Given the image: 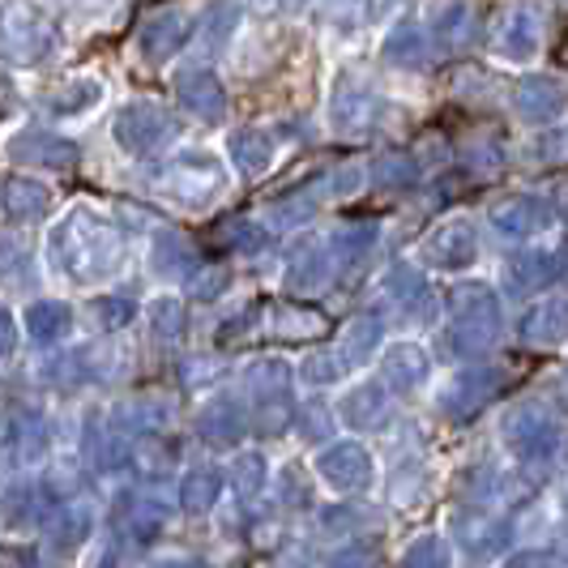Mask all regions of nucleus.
Segmentation results:
<instances>
[{
  "label": "nucleus",
  "mask_w": 568,
  "mask_h": 568,
  "mask_svg": "<svg viewBox=\"0 0 568 568\" xmlns=\"http://www.w3.org/2000/svg\"><path fill=\"white\" fill-rule=\"evenodd\" d=\"M283 505H286V509L308 505V479L300 475V466H286V470H283Z\"/></svg>",
  "instance_id": "obj_52"
},
{
  "label": "nucleus",
  "mask_w": 568,
  "mask_h": 568,
  "mask_svg": "<svg viewBox=\"0 0 568 568\" xmlns=\"http://www.w3.org/2000/svg\"><path fill=\"white\" fill-rule=\"evenodd\" d=\"M227 154H231V163H235V171H244V175H265L270 163H274V138H270L265 129H253V124L231 129Z\"/></svg>",
  "instance_id": "obj_23"
},
{
  "label": "nucleus",
  "mask_w": 568,
  "mask_h": 568,
  "mask_svg": "<svg viewBox=\"0 0 568 568\" xmlns=\"http://www.w3.org/2000/svg\"><path fill=\"white\" fill-rule=\"evenodd\" d=\"M48 210H52V193H48V184L27 180V175H18V180H9V184H4V214H9V219H18V223H34V219H43Z\"/></svg>",
  "instance_id": "obj_27"
},
{
  "label": "nucleus",
  "mask_w": 568,
  "mask_h": 568,
  "mask_svg": "<svg viewBox=\"0 0 568 568\" xmlns=\"http://www.w3.org/2000/svg\"><path fill=\"white\" fill-rule=\"evenodd\" d=\"M69 321H73V313L64 304H34L27 313V329L39 342H57L60 334H69Z\"/></svg>",
  "instance_id": "obj_37"
},
{
  "label": "nucleus",
  "mask_w": 568,
  "mask_h": 568,
  "mask_svg": "<svg viewBox=\"0 0 568 568\" xmlns=\"http://www.w3.org/2000/svg\"><path fill=\"white\" fill-rule=\"evenodd\" d=\"M457 539L466 542L470 551H487V547L500 542V526L487 521L484 513H475V517H457Z\"/></svg>",
  "instance_id": "obj_41"
},
{
  "label": "nucleus",
  "mask_w": 568,
  "mask_h": 568,
  "mask_svg": "<svg viewBox=\"0 0 568 568\" xmlns=\"http://www.w3.org/2000/svg\"><path fill=\"white\" fill-rule=\"evenodd\" d=\"M402 568H449V547L427 535V539H415L402 556Z\"/></svg>",
  "instance_id": "obj_42"
},
{
  "label": "nucleus",
  "mask_w": 568,
  "mask_h": 568,
  "mask_svg": "<svg viewBox=\"0 0 568 568\" xmlns=\"http://www.w3.org/2000/svg\"><path fill=\"white\" fill-rule=\"evenodd\" d=\"M13 346V321H9V313H0V355Z\"/></svg>",
  "instance_id": "obj_55"
},
{
  "label": "nucleus",
  "mask_w": 568,
  "mask_h": 568,
  "mask_svg": "<svg viewBox=\"0 0 568 568\" xmlns=\"http://www.w3.org/2000/svg\"><path fill=\"white\" fill-rule=\"evenodd\" d=\"M372 180H376L381 189H410V184L419 180V168H415V159H406V154H385V159L372 168Z\"/></svg>",
  "instance_id": "obj_39"
},
{
  "label": "nucleus",
  "mask_w": 568,
  "mask_h": 568,
  "mask_svg": "<svg viewBox=\"0 0 568 568\" xmlns=\"http://www.w3.org/2000/svg\"><path fill=\"white\" fill-rule=\"evenodd\" d=\"M219 496H223V475L219 470H193L180 484V509L201 517V513H210L219 505Z\"/></svg>",
  "instance_id": "obj_30"
},
{
  "label": "nucleus",
  "mask_w": 568,
  "mask_h": 568,
  "mask_svg": "<svg viewBox=\"0 0 568 568\" xmlns=\"http://www.w3.org/2000/svg\"><path fill=\"white\" fill-rule=\"evenodd\" d=\"M427 57H432V39L415 22H398V27L385 34V43H381V60L389 69H424Z\"/></svg>",
  "instance_id": "obj_21"
},
{
  "label": "nucleus",
  "mask_w": 568,
  "mask_h": 568,
  "mask_svg": "<svg viewBox=\"0 0 568 568\" xmlns=\"http://www.w3.org/2000/svg\"><path fill=\"white\" fill-rule=\"evenodd\" d=\"M329 568H376V551L364 542H351V547H338L329 556Z\"/></svg>",
  "instance_id": "obj_51"
},
{
  "label": "nucleus",
  "mask_w": 568,
  "mask_h": 568,
  "mask_svg": "<svg viewBox=\"0 0 568 568\" xmlns=\"http://www.w3.org/2000/svg\"><path fill=\"white\" fill-rule=\"evenodd\" d=\"M500 385H505V376H500V372H491V368L466 372V376H457L454 385L445 389L440 410H445L449 419H457V424H470V419L484 410L487 402H496Z\"/></svg>",
  "instance_id": "obj_14"
},
{
  "label": "nucleus",
  "mask_w": 568,
  "mask_h": 568,
  "mask_svg": "<svg viewBox=\"0 0 568 568\" xmlns=\"http://www.w3.org/2000/svg\"><path fill=\"white\" fill-rule=\"evenodd\" d=\"M427 368H432V359H427L424 346H415V342L389 346L385 359H381V376H385V385H394V389H415V385H424Z\"/></svg>",
  "instance_id": "obj_25"
},
{
  "label": "nucleus",
  "mask_w": 568,
  "mask_h": 568,
  "mask_svg": "<svg viewBox=\"0 0 568 568\" xmlns=\"http://www.w3.org/2000/svg\"><path fill=\"white\" fill-rule=\"evenodd\" d=\"M94 325L99 329H124L129 321H133V304L129 300H120V295H103V300H94Z\"/></svg>",
  "instance_id": "obj_47"
},
{
  "label": "nucleus",
  "mask_w": 568,
  "mask_h": 568,
  "mask_svg": "<svg viewBox=\"0 0 568 568\" xmlns=\"http://www.w3.org/2000/svg\"><path fill=\"white\" fill-rule=\"evenodd\" d=\"M500 440L521 462H539V457L551 462L556 445H560V424H556L551 406H542V402H517L509 415H505V424H500Z\"/></svg>",
  "instance_id": "obj_6"
},
{
  "label": "nucleus",
  "mask_w": 568,
  "mask_h": 568,
  "mask_svg": "<svg viewBox=\"0 0 568 568\" xmlns=\"http://www.w3.org/2000/svg\"><path fill=\"white\" fill-rule=\"evenodd\" d=\"M9 159L13 163H27V168H48V171H69L78 168V145L60 133H48V129H22L9 138Z\"/></svg>",
  "instance_id": "obj_10"
},
{
  "label": "nucleus",
  "mask_w": 568,
  "mask_h": 568,
  "mask_svg": "<svg viewBox=\"0 0 568 568\" xmlns=\"http://www.w3.org/2000/svg\"><path fill=\"white\" fill-rule=\"evenodd\" d=\"M521 338L530 346H560L568 342V300H542L521 316Z\"/></svg>",
  "instance_id": "obj_24"
},
{
  "label": "nucleus",
  "mask_w": 568,
  "mask_h": 568,
  "mask_svg": "<svg viewBox=\"0 0 568 568\" xmlns=\"http://www.w3.org/2000/svg\"><path fill=\"white\" fill-rule=\"evenodd\" d=\"M163 521H168V513L159 509V505H129V535L138 542H154L163 535Z\"/></svg>",
  "instance_id": "obj_43"
},
{
  "label": "nucleus",
  "mask_w": 568,
  "mask_h": 568,
  "mask_svg": "<svg viewBox=\"0 0 568 568\" xmlns=\"http://www.w3.org/2000/svg\"><path fill=\"white\" fill-rule=\"evenodd\" d=\"M449 313L454 325L445 334V359H462V355H484L500 338V300L487 283H462L449 295Z\"/></svg>",
  "instance_id": "obj_2"
},
{
  "label": "nucleus",
  "mask_w": 568,
  "mask_h": 568,
  "mask_svg": "<svg viewBox=\"0 0 568 568\" xmlns=\"http://www.w3.org/2000/svg\"><path fill=\"white\" fill-rule=\"evenodd\" d=\"M295 424H304V427H300V436H304V440H321V436L329 432V410H325L321 402H313V406H300Z\"/></svg>",
  "instance_id": "obj_50"
},
{
  "label": "nucleus",
  "mask_w": 568,
  "mask_h": 568,
  "mask_svg": "<svg viewBox=\"0 0 568 568\" xmlns=\"http://www.w3.org/2000/svg\"><path fill=\"white\" fill-rule=\"evenodd\" d=\"M381 115V99L359 73H338L329 85V129L338 138H355V133H368Z\"/></svg>",
  "instance_id": "obj_7"
},
{
  "label": "nucleus",
  "mask_w": 568,
  "mask_h": 568,
  "mask_svg": "<svg viewBox=\"0 0 568 568\" xmlns=\"http://www.w3.org/2000/svg\"><path fill=\"white\" fill-rule=\"evenodd\" d=\"M479 256V235L466 219H449L424 240V261L436 270H466Z\"/></svg>",
  "instance_id": "obj_15"
},
{
  "label": "nucleus",
  "mask_w": 568,
  "mask_h": 568,
  "mask_svg": "<svg viewBox=\"0 0 568 568\" xmlns=\"http://www.w3.org/2000/svg\"><path fill=\"white\" fill-rule=\"evenodd\" d=\"M308 0H248V9H253L256 18H265V22H274V18H291V13H300Z\"/></svg>",
  "instance_id": "obj_53"
},
{
  "label": "nucleus",
  "mask_w": 568,
  "mask_h": 568,
  "mask_svg": "<svg viewBox=\"0 0 568 568\" xmlns=\"http://www.w3.org/2000/svg\"><path fill=\"white\" fill-rule=\"evenodd\" d=\"M57 22L34 0L0 4V64L4 69H39L57 52Z\"/></svg>",
  "instance_id": "obj_3"
},
{
  "label": "nucleus",
  "mask_w": 568,
  "mask_h": 568,
  "mask_svg": "<svg viewBox=\"0 0 568 568\" xmlns=\"http://www.w3.org/2000/svg\"><path fill=\"white\" fill-rule=\"evenodd\" d=\"M551 205H556V214H560V219H568V180H565V184H556V197H551Z\"/></svg>",
  "instance_id": "obj_56"
},
{
  "label": "nucleus",
  "mask_w": 568,
  "mask_h": 568,
  "mask_svg": "<svg viewBox=\"0 0 568 568\" xmlns=\"http://www.w3.org/2000/svg\"><path fill=\"white\" fill-rule=\"evenodd\" d=\"M381 334H385V329H381V321H376V316H355V321L346 325L342 346H338V355L346 359V368H359L372 351L381 346Z\"/></svg>",
  "instance_id": "obj_31"
},
{
  "label": "nucleus",
  "mask_w": 568,
  "mask_h": 568,
  "mask_svg": "<svg viewBox=\"0 0 568 568\" xmlns=\"http://www.w3.org/2000/svg\"><path fill=\"white\" fill-rule=\"evenodd\" d=\"M150 321H154V334L163 342H175L184 334V304L180 300H154L150 304Z\"/></svg>",
  "instance_id": "obj_44"
},
{
  "label": "nucleus",
  "mask_w": 568,
  "mask_h": 568,
  "mask_svg": "<svg viewBox=\"0 0 568 568\" xmlns=\"http://www.w3.org/2000/svg\"><path fill=\"white\" fill-rule=\"evenodd\" d=\"M52 261L60 274L73 283H99L112 278L124 261V231L115 227L108 214L78 205L69 210L52 231Z\"/></svg>",
  "instance_id": "obj_1"
},
{
  "label": "nucleus",
  "mask_w": 568,
  "mask_h": 568,
  "mask_svg": "<svg viewBox=\"0 0 568 568\" xmlns=\"http://www.w3.org/2000/svg\"><path fill=\"white\" fill-rule=\"evenodd\" d=\"M244 432H248V419H244V406H240V402L214 398L197 410V436L205 440V445H214V449L240 445Z\"/></svg>",
  "instance_id": "obj_18"
},
{
  "label": "nucleus",
  "mask_w": 568,
  "mask_h": 568,
  "mask_svg": "<svg viewBox=\"0 0 568 568\" xmlns=\"http://www.w3.org/2000/svg\"><path fill=\"white\" fill-rule=\"evenodd\" d=\"M235 27H240V0H210L205 13H201V22H197L201 48L219 57V52L231 43Z\"/></svg>",
  "instance_id": "obj_28"
},
{
  "label": "nucleus",
  "mask_w": 568,
  "mask_h": 568,
  "mask_svg": "<svg viewBox=\"0 0 568 568\" xmlns=\"http://www.w3.org/2000/svg\"><path fill=\"white\" fill-rule=\"evenodd\" d=\"M231 487L244 496V500H253L256 491H265V457L261 454H240L231 462Z\"/></svg>",
  "instance_id": "obj_38"
},
{
  "label": "nucleus",
  "mask_w": 568,
  "mask_h": 568,
  "mask_svg": "<svg viewBox=\"0 0 568 568\" xmlns=\"http://www.w3.org/2000/svg\"><path fill=\"white\" fill-rule=\"evenodd\" d=\"M316 475L334 491H364L372 484V457L364 445L355 440H338V445H325L316 457Z\"/></svg>",
  "instance_id": "obj_12"
},
{
  "label": "nucleus",
  "mask_w": 568,
  "mask_h": 568,
  "mask_svg": "<svg viewBox=\"0 0 568 568\" xmlns=\"http://www.w3.org/2000/svg\"><path fill=\"white\" fill-rule=\"evenodd\" d=\"M227 283H231V274L223 265H210V270H193V274H189V291H193L197 300H219Z\"/></svg>",
  "instance_id": "obj_49"
},
{
  "label": "nucleus",
  "mask_w": 568,
  "mask_h": 568,
  "mask_svg": "<svg viewBox=\"0 0 568 568\" xmlns=\"http://www.w3.org/2000/svg\"><path fill=\"white\" fill-rule=\"evenodd\" d=\"M313 4H316V13H321V22L342 30V34L359 30L372 13V0H313Z\"/></svg>",
  "instance_id": "obj_34"
},
{
  "label": "nucleus",
  "mask_w": 568,
  "mask_h": 568,
  "mask_svg": "<svg viewBox=\"0 0 568 568\" xmlns=\"http://www.w3.org/2000/svg\"><path fill=\"white\" fill-rule=\"evenodd\" d=\"M112 138L124 154L133 159H154L175 145L180 138V115L163 108V103H150V99H138V103H124L112 120Z\"/></svg>",
  "instance_id": "obj_4"
},
{
  "label": "nucleus",
  "mask_w": 568,
  "mask_h": 568,
  "mask_svg": "<svg viewBox=\"0 0 568 568\" xmlns=\"http://www.w3.org/2000/svg\"><path fill=\"white\" fill-rule=\"evenodd\" d=\"M193 39V18L184 9H159L150 13L142 27H138V52H142L150 64H163L171 60L184 43Z\"/></svg>",
  "instance_id": "obj_11"
},
{
  "label": "nucleus",
  "mask_w": 568,
  "mask_h": 568,
  "mask_svg": "<svg viewBox=\"0 0 568 568\" xmlns=\"http://www.w3.org/2000/svg\"><path fill=\"white\" fill-rule=\"evenodd\" d=\"M372 244H376V223H346V227L334 231L329 256L351 270V265H359V261L372 253Z\"/></svg>",
  "instance_id": "obj_32"
},
{
  "label": "nucleus",
  "mask_w": 568,
  "mask_h": 568,
  "mask_svg": "<svg viewBox=\"0 0 568 568\" xmlns=\"http://www.w3.org/2000/svg\"><path fill=\"white\" fill-rule=\"evenodd\" d=\"M103 94H108V85L103 78H69V82L52 90L48 94V115H57V120H78V115L94 112L99 103H103Z\"/></svg>",
  "instance_id": "obj_22"
},
{
  "label": "nucleus",
  "mask_w": 568,
  "mask_h": 568,
  "mask_svg": "<svg viewBox=\"0 0 568 568\" xmlns=\"http://www.w3.org/2000/svg\"><path fill=\"white\" fill-rule=\"evenodd\" d=\"M223 240H227L235 253H261L270 244V231L248 223V219H231L227 227H223Z\"/></svg>",
  "instance_id": "obj_45"
},
{
  "label": "nucleus",
  "mask_w": 568,
  "mask_h": 568,
  "mask_svg": "<svg viewBox=\"0 0 568 568\" xmlns=\"http://www.w3.org/2000/svg\"><path fill=\"white\" fill-rule=\"evenodd\" d=\"M175 103L201 124H223L227 120V85L214 69L189 64L175 73Z\"/></svg>",
  "instance_id": "obj_8"
},
{
  "label": "nucleus",
  "mask_w": 568,
  "mask_h": 568,
  "mask_svg": "<svg viewBox=\"0 0 568 568\" xmlns=\"http://www.w3.org/2000/svg\"><path fill=\"white\" fill-rule=\"evenodd\" d=\"M530 159L542 163V168H556V163H568V129H556V133H542L539 142L530 145Z\"/></svg>",
  "instance_id": "obj_48"
},
{
  "label": "nucleus",
  "mask_w": 568,
  "mask_h": 568,
  "mask_svg": "<svg viewBox=\"0 0 568 568\" xmlns=\"http://www.w3.org/2000/svg\"><path fill=\"white\" fill-rule=\"evenodd\" d=\"M244 381H248V389H253V402L283 398L286 389H291V368H286L283 359H256L253 368L244 372Z\"/></svg>",
  "instance_id": "obj_33"
},
{
  "label": "nucleus",
  "mask_w": 568,
  "mask_h": 568,
  "mask_svg": "<svg viewBox=\"0 0 568 568\" xmlns=\"http://www.w3.org/2000/svg\"><path fill=\"white\" fill-rule=\"evenodd\" d=\"M150 265H154L159 278H184V274L197 270V253H193L189 235H180V231H159V235H154V248H150Z\"/></svg>",
  "instance_id": "obj_26"
},
{
  "label": "nucleus",
  "mask_w": 568,
  "mask_h": 568,
  "mask_svg": "<svg viewBox=\"0 0 568 568\" xmlns=\"http://www.w3.org/2000/svg\"><path fill=\"white\" fill-rule=\"evenodd\" d=\"M171 462H175V449H171L163 436H154V432L133 445V466L142 470L145 479H163L171 470Z\"/></svg>",
  "instance_id": "obj_35"
},
{
  "label": "nucleus",
  "mask_w": 568,
  "mask_h": 568,
  "mask_svg": "<svg viewBox=\"0 0 568 568\" xmlns=\"http://www.w3.org/2000/svg\"><path fill=\"white\" fill-rule=\"evenodd\" d=\"M223 184H227V171L210 154H180V159H171L168 168H159V175H154V189L168 201L189 205V210L214 201L223 193Z\"/></svg>",
  "instance_id": "obj_5"
},
{
  "label": "nucleus",
  "mask_w": 568,
  "mask_h": 568,
  "mask_svg": "<svg viewBox=\"0 0 568 568\" xmlns=\"http://www.w3.org/2000/svg\"><path fill=\"white\" fill-rule=\"evenodd\" d=\"M385 295L398 304L402 313H410V308L424 300V274L410 270V265H394V270L385 274Z\"/></svg>",
  "instance_id": "obj_36"
},
{
  "label": "nucleus",
  "mask_w": 568,
  "mask_h": 568,
  "mask_svg": "<svg viewBox=\"0 0 568 568\" xmlns=\"http://www.w3.org/2000/svg\"><path fill=\"white\" fill-rule=\"evenodd\" d=\"M547 223H551V205L539 197H526V193H513V197L491 205V227L500 231L505 240H530Z\"/></svg>",
  "instance_id": "obj_16"
},
{
  "label": "nucleus",
  "mask_w": 568,
  "mask_h": 568,
  "mask_svg": "<svg viewBox=\"0 0 568 568\" xmlns=\"http://www.w3.org/2000/svg\"><path fill=\"white\" fill-rule=\"evenodd\" d=\"M274 334L286 342H316L329 334V321L316 308H300V304H283L274 308Z\"/></svg>",
  "instance_id": "obj_29"
},
{
  "label": "nucleus",
  "mask_w": 568,
  "mask_h": 568,
  "mask_svg": "<svg viewBox=\"0 0 568 568\" xmlns=\"http://www.w3.org/2000/svg\"><path fill=\"white\" fill-rule=\"evenodd\" d=\"M500 568H556V560H551L547 551H517V556H509Z\"/></svg>",
  "instance_id": "obj_54"
},
{
  "label": "nucleus",
  "mask_w": 568,
  "mask_h": 568,
  "mask_svg": "<svg viewBox=\"0 0 568 568\" xmlns=\"http://www.w3.org/2000/svg\"><path fill=\"white\" fill-rule=\"evenodd\" d=\"M542 48V13L535 4H513L509 13L500 18V39H496V52L509 60V64H530Z\"/></svg>",
  "instance_id": "obj_13"
},
{
  "label": "nucleus",
  "mask_w": 568,
  "mask_h": 568,
  "mask_svg": "<svg viewBox=\"0 0 568 568\" xmlns=\"http://www.w3.org/2000/svg\"><path fill=\"white\" fill-rule=\"evenodd\" d=\"M389 410H394V402H389V394H385V385H376V381H368V385H355L346 398H342L338 415L346 427H359V432H372V427H381L385 419H389Z\"/></svg>",
  "instance_id": "obj_20"
},
{
  "label": "nucleus",
  "mask_w": 568,
  "mask_h": 568,
  "mask_svg": "<svg viewBox=\"0 0 568 568\" xmlns=\"http://www.w3.org/2000/svg\"><path fill=\"white\" fill-rule=\"evenodd\" d=\"M565 274V261L560 253H547V248H530V253L513 256L509 261V291L513 295H530V291H542Z\"/></svg>",
  "instance_id": "obj_19"
},
{
  "label": "nucleus",
  "mask_w": 568,
  "mask_h": 568,
  "mask_svg": "<svg viewBox=\"0 0 568 568\" xmlns=\"http://www.w3.org/2000/svg\"><path fill=\"white\" fill-rule=\"evenodd\" d=\"M342 372H346V359L338 351H321V355L304 359V381L308 385H334V381H342Z\"/></svg>",
  "instance_id": "obj_46"
},
{
  "label": "nucleus",
  "mask_w": 568,
  "mask_h": 568,
  "mask_svg": "<svg viewBox=\"0 0 568 568\" xmlns=\"http://www.w3.org/2000/svg\"><path fill=\"white\" fill-rule=\"evenodd\" d=\"M329 265H334L329 244H321V240H313V235H304V240H295L291 253H286V286L300 291V295H308V291H316V286H325Z\"/></svg>",
  "instance_id": "obj_17"
},
{
  "label": "nucleus",
  "mask_w": 568,
  "mask_h": 568,
  "mask_svg": "<svg viewBox=\"0 0 568 568\" xmlns=\"http://www.w3.org/2000/svg\"><path fill=\"white\" fill-rule=\"evenodd\" d=\"M432 30H436L445 43H462V39L470 34V9H466L462 0L440 4V9H436V18H432Z\"/></svg>",
  "instance_id": "obj_40"
},
{
  "label": "nucleus",
  "mask_w": 568,
  "mask_h": 568,
  "mask_svg": "<svg viewBox=\"0 0 568 568\" xmlns=\"http://www.w3.org/2000/svg\"><path fill=\"white\" fill-rule=\"evenodd\" d=\"M171 568H197V565H171Z\"/></svg>",
  "instance_id": "obj_57"
},
{
  "label": "nucleus",
  "mask_w": 568,
  "mask_h": 568,
  "mask_svg": "<svg viewBox=\"0 0 568 568\" xmlns=\"http://www.w3.org/2000/svg\"><path fill=\"white\" fill-rule=\"evenodd\" d=\"M513 108L526 124H556L568 112V82H560L556 73H526L513 85Z\"/></svg>",
  "instance_id": "obj_9"
},
{
  "label": "nucleus",
  "mask_w": 568,
  "mask_h": 568,
  "mask_svg": "<svg viewBox=\"0 0 568 568\" xmlns=\"http://www.w3.org/2000/svg\"><path fill=\"white\" fill-rule=\"evenodd\" d=\"M565 556H568V535H565Z\"/></svg>",
  "instance_id": "obj_58"
}]
</instances>
